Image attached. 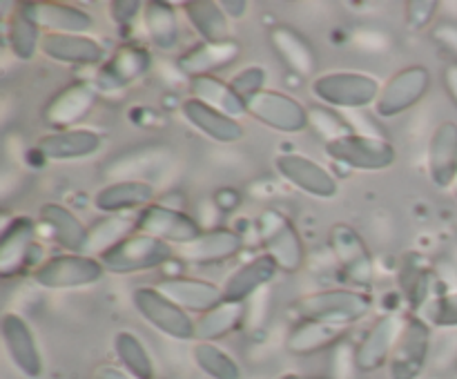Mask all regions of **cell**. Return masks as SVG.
<instances>
[{"label":"cell","mask_w":457,"mask_h":379,"mask_svg":"<svg viewBox=\"0 0 457 379\" xmlns=\"http://www.w3.org/2000/svg\"><path fill=\"white\" fill-rule=\"evenodd\" d=\"M373 308V301L366 292L353 288H330L311 292L293 303V310L299 319H320L328 324L351 325L364 319Z\"/></svg>","instance_id":"1"},{"label":"cell","mask_w":457,"mask_h":379,"mask_svg":"<svg viewBox=\"0 0 457 379\" xmlns=\"http://www.w3.org/2000/svg\"><path fill=\"white\" fill-rule=\"evenodd\" d=\"M382 92L378 78L361 71H326L312 78L311 94L337 110H364L375 105Z\"/></svg>","instance_id":"2"},{"label":"cell","mask_w":457,"mask_h":379,"mask_svg":"<svg viewBox=\"0 0 457 379\" xmlns=\"http://www.w3.org/2000/svg\"><path fill=\"white\" fill-rule=\"evenodd\" d=\"M174 257V248L156 236L132 232L120 243L101 254V263L105 272L112 275H134L165 266Z\"/></svg>","instance_id":"3"},{"label":"cell","mask_w":457,"mask_h":379,"mask_svg":"<svg viewBox=\"0 0 457 379\" xmlns=\"http://www.w3.org/2000/svg\"><path fill=\"white\" fill-rule=\"evenodd\" d=\"M105 268L101 259L92 254H54L34 268L31 279L45 290H74L92 285L103 279Z\"/></svg>","instance_id":"4"},{"label":"cell","mask_w":457,"mask_h":379,"mask_svg":"<svg viewBox=\"0 0 457 379\" xmlns=\"http://www.w3.org/2000/svg\"><path fill=\"white\" fill-rule=\"evenodd\" d=\"M132 303L137 308L138 315L163 333L165 337L177 339V342H190L195 339V325L196 321L187 310L165 297L156 285H143L132 292Z\"/></svg>","instance_id":"5"},{"label":"cell","mask_w":457,"mask_h":379,"mask_svg":"<svg viewBox=\"0 0 457 379\" xmlns=\"http://www.w3.org/2000/svg\"><path fill=\"white\" fill-rule=\"evenodd\" d=\"M257 230L263 250L281 272L293 275L303 266V257H306L303 241L286 214H281L279 210H266L259 214Z\"/></svg>","instance_id":"6"},{"label":"cell","mask_w":457,"mask_h":379,"mask_svg":"<svg viewBox=\"0 0 457 379\" xmlns=\"http://www.w3.org/2000/svg\"><path fill=\"white\" fill-rule=\"evenodd\" d=\"M324 147L326 154L333 161L346 168L364 169V172H379V169L391 168L397 161V150L391 141L360 132L324 143Z\"/></svg>","instance_id":"7"},{"label":"cell","mask_w":457,"mask_h":379,"mask_svg":"<svg viewBox=\"0 0 457 379\" xmlns=\"http://www.w3.org/2000/svg\"><path fill=\"white\" fill-rule=\"evenodd\" d=\"M245 114L262 125L284 134H299L311 128V111L297 101L277 89H263L245 101Z\"/></svg>","instance_id":"8"},{"label":"cell","mask_w":457,"mask_h":379,"mask_svg":"<svg viewBox=\"0 0 457 379\" xmlns=\"http://www.w3.org/2000/svg\"><path fill=\"white\" fill-rule=\"evenodd\" d=\"M431 325L422 317L413 315L406 319L397 346L388 361L391 379H420L431 357Z\"/></svg>","instance_id":"9"},{"label":"cell","mask_w":457,"mask_h":379,"mask_svg":"<svg viewBox=\"0 0 457 379\" xmlns=\"http://www.w3.org/2000/svg\"><path fill=\"white\" fill-rule=\"evenodd\" d=\"M431 89V71L422 65H411L393 74L382 85L375 111L382 119H395L404 111L413 110Z\"/></svg>","instance_id":"10"},{"label":"cell","mask_w":457,"mask_h":379,"mask_svg":"<svg viewBox=\"0 0 457 379\" xmlns=\"http://www.w3.org/2000/svg\"><path fill=\"white\" fill-rule=\"evenodd\" d=\"M328 243L344 276L357 288H369L375 279V261L360 232L346 223H337L330 230Z\"/></svg>","instance_id":"11"},{"label":"cell","mask_w":457,"mask_h":379,"mask_svg":"<svg viewBox=\"0 0 457 379\" xmlns=\"http://www.w3.org/2000/svg\"><path fill=\"white\" fill-rule=\"evenodd\" d=\"M0 337H3L4 350L18 373L25 375L27 379H38L43 375V355H40L34 330L27 324L25 317L18 312H4L0 319Z\"/></svg>","instance_id":"12"},{"label":"cell","mask_w":457,"mask_h":379,"mask_svg":"<svg viewBox=\"0 0 457 379\" xmlns=\"http://www.w3.org/2000/svg\"><path fill=\"white\" fill-rule=\"evenodd\" d=\"M137 232L156 236L170 245L179 243V248H181V245L195 241L204 230H201L199 221L183 210L170 208L163 203H152L137 217Z\"/></svg>","instance_id":"13"},{"label":"cell","mask_w":457,"mask_h":379,"mask_svg":"<svg viewBox=\"0 0 457 379\" xmlns=\"http://www.w3.org/2000/svg\"><path fill=\"white\" fill-rule=\"evenodd\" d=\"M96 101V85L87 83V80H74L49 98L43 110V119L49 128H54V132L74 129V125L80 123L94 110Z\"/></svg>","instance_id":"14"},{"label":"cell","mask_w":457,"mask_h":379,"mask_svg":"<svg viewBox=\"0 0 457 379\" xmlns=\"http://www.w3.org/2000/svg\"><path fill=\"white\" fill-rule=\"evenodd\" d=\"M406 319H402L395 312L382 315L357 343V368L360 373H373L382 366H388L393 350L397 346Z\"/></svg>","instance_id":"15"},{"label":"cell","mask_w":457,"mask_h":379,"mask_svg":"<svg viewBox=\"0 0 457 379\" xmlns=\"http://www.w3.org/2000/svg\"><path fill=\"white\" fill-rule=\"evenodd\" d=\"M275 169L284 181L317 199H333L337 194V178L312 159L303 154H279L275 159Z\"/></svg>","instance_id":"16"},{"label":"cell","mask_w":457,"mask_h":379,"mask_svg":"<svg viewBox=\"0 0 457 379\" xmlns=\"http://www.w3.org/2000/svg\"><path fill=\"white\" fill-rule=\"evenodd\" d=\"M152 67V56L141 45H123L114 52V56L107 58L96 74V89L103 92H116L141 76H145Z\"/></svg>","instance_id":"17"},{"label":"cell","mask_w":457,"mask_h":379,"mask_svg":"<svg viewBox=\"0 0 457 379\" xmlns=\"http://www.w3.org/2000/svg\"><path fill=\"white\" fill-rule=\"evenodd\" d=\"M22 13L38 25L43 34H87L94 27L89 12L67 3H22Z\"/></svg>","instance_id":"18"},{"label":"cell","mask_w":457,"mask_h":379,"mask_svg":"<svg viewBox=\"0 0 457 379\" xmlns=\"http://www.w3.org/2000/svg\"><path fill=\"white\" fill-rule=\"evenodd\" d=\"M156 288L172 299L177 306L187 310L190 315H204L223 301V288L212 281L196 279V276H165L156 284Z\"/></svg>","instance_id":"19"},{"label":"cell","mask_w":457,"mask_h":379,"mask_svg":"<svg viewBox=\"0 0 457 379\" xmlns=\"http://www.w3.org/2000/svg\"><path fill=\"white\" fill-rule=\"evenodd\" d=\"M36 250V221L31 217H13L0 236V276L18 275L31 263Z\"/></svg>","instance_id":"20"},{"label":"cell","mask_w":457,"mask_h":379,"mask_svg":"<svg viewBox=\"0 0 457 379\" xmlns=\"http://www.w3.org/2000/svg\"><path fill=\"white\" fill-rule=\"evenodd\" d=\"M40 54L65 65H103L105 47L89 34H45Z\"/></svg>","instance_id":"21"},{"label":"cell","mask_w":457,"mask_h":379,"mask_svg":"<svg viewBox=\"0 0 457 379\" xmlns=\"http://www.w3.org/2000/svg\"><path fill=\"white\" fill-rule=\"evenodd\" d=\"M38 218L65 252L87 254L89 227L67 205L43 203L38 210Z\"/></svg>","instance_id":"22"},{"label":"cell","mask_w":457,"mask_h":379,"mask_svg":"<svg viewBox=\"0 0 457 379\" xmlns=\"http://www.w3.org/2000/svg\"><path fill=\"white\" fill-rule=\"evenodd\" d=\"M154 203V187L143 178H119L107 183L94 196L96 210L105 214H123L132 210H145Z\"/></svg>","instance_id":"23"},{"label":"cell","mask_w":457,"mask_h":379,"mask_svg":"<svg viewBox=\"0 0 457 379\" xmlns=\"http://www.w3.org/2000/svg\"><path fill=\"white\" fill-rule=\"evenodd\" d=\"M277 272H279L277 263L272 261L268 254H262V257L253 259V261L237 268V270L228 276L226 284L221 285L223 299L235 303H248L250 299L257 297L259 292H263V290L272 284Z\"/></svg>","instance_id":"24"},{"label":"cell","mask_w":457,"mask_h":379,"mask_svg":"<svg viewBox=\"0 0 457 379\" xmlns=\"http://www.w3.org/2000/svg\"><path fill=\"white\" fill-rule=\"evenodd\" d=\"M181 114L187 123L195 129H199L201 134H205L208 138L217 143H237L244 138L245 129L232 116L223 114V111L214 110L208 103L199 101V98H186L181 103Z\"/></svg>","instance_id":"25"},{"label":"cell","mask_w":457,"mask_h":379,"mask_svg":"<svg viewBox=\"0 0 457 379\" xmlns=\"http://www.w3.org/2000/svg\"><path fill=\"white\" fill-rule=\"evenodd\" d=\"M244 248V239L232 227H212L204 230L195 241L181 245L179 254L192 263H221L237 257Z\"/></svg>","instance_id":"26"},{"label":"cell","mask_w":457,"mask_h":379,"mask_svg":"<svg viewBox=\"0 0 457 379\" xmlns=\"http://www.w3.org/2000/svg\"><path fill=\"white\" fill-rule=\"evenodd\" d=\"M241 45L237 40H221V43H199L179 56L177 65L190 78L196 76H214V71L232 65L239 58Z\"/></svg>","instance_id":"27"},{"label":"cell","mask_w":457,"mask_h":379,"mask_svg":"<svg viewBox=\"0 0 457 379\" xmlns=\"http://www.w3.org/2000/svg\"><path fill=\"white\" fill-rule=\"evenodd\" d=\"M428 177L437 187H453L457 177V123L437 125L428 143Z\"/></svg>","instance_id":"28"},{"label":"cell","mask_w":457,"mask_h":379,"mask_svg":"<svg viewBox=\"0 0 457 379\" xmlns=\"http://www.w3.org/2000/svg\"><path fill=\"white\" fill-rule=\"evenodd\" d=\"M36 147L47 161L85 159L101 150V134L94 129H61L45 134Z\"/></svg>","instance_id":"29"},{"label":"cell","mask_w":457,"mask_h":379,"mask_svg":"<svg viewBox=\"0 0 457 379\" xmlns=\"http://www.w3.org/2000/svg\"><path fill=\"white\" fill-rule=\"evenodd\" d=\"M348 325L328 324L320 319H299L286 339V348L293 355H312V352L335 348L346 339Z\"/></svg>","instance_id":"30"},{"label":"cell","mask_w":457,"mask_h":379,"mask_svg":"<svg viewBox=\"0 0 457 379\" xmlns=\"http://www.w3.org/2000/svg\"><path fill=\"white\" fill-rule=\"evenodd\" d=\"M268 38H270V45L277 52V56L286 62L290 71L303 76V78L315 74L317 54L312 45L297 29L288 25H277L272 27Z\"/></svg>","instance_id":"31"},{"label":"cell","mask_w":457,"mask_h":379,"mask_svg":"<svg viewBox=\"0 0 457 379\" xmlns=\"http://www.w3.org/2000/svg\"><path fill=\"white\" fill-rule=\"evenodd\" d=\"M143 27H145L147 38L161 52H172L181 43V27L174 7L163 0H150L143 7Z\"/></svg>","instance_id":"32"},{"label":"cell","mask_w":457,"mask_h":379,"mask_svg":"<svg viewBox=\"0 0 457 379\" xmlns=\"http://www.w3.org/2000/svg\"><path fill=\"white\" fill-rule=\"evenodd\" d=\"M183 13H186L192 29L204 38V43L230 40V18L223 12L221 3L192 0V3H183Z\"/></svg>","instance_id":"33"},{"label":"cell","mask_w":457,"mask_h":379,"mask_svg":"<svg viewBox=\"0 0 457 379\" xmlns=\"http://www.w3.org/2000/svg\"><path fill=\"white\" fill-rule=\"evenodd\" d=\"M244 321H245V303H235L223 299V301L219 303V306H214L212 310L199 315V319H196V325H195V339L196 342L217 343L219 339L230 334L232 330L241 328Z\"/></svg>","instance_id":"34"},{"label":"cell","mask_w":457,"mask_h":379,"mask_svg":"<svg viewBox=\"0 0 457 379\" xmlns=\"http://www.w3.org/2000/svg\"><path fill=\"white\" fill-rule=\"evenodd\" d=\"M190 94L192 98L208 103L214 110L223 111V114L239 119L245 114V101L230 87V83L217 78V76H196L190 78Z\"/></svg>","instance_id":"35"},{"label":"cell","mask_w":457,"mask_h":379,"mask_svg":"<svg viewBox=\"0 0 457 379\" xmlns=\"http://www.w3.org/2000/svg\"><path fill=\"white\" fill-rule=\"evenodd\" d=\"M114 355L123 370L137 379H156V366L145 343L129 330H120L114 337Z\"/></svg>","instance_id":"36"},{"label":"cell","mask_w":457,"mask_h":379,"mask_svg":"<svg viewBox=\"0 0 457 379\" xmlns=\"http://www.w3.org/2000/svg\"><path fill=\"white\" fill-rule=\"evenodd\" d=\"M192 359L196 368L210 379H241V366L230 352L212 342H196L192 348Z\"/></svg>","instance_id":"37"},{"label":"cell","mask_w":457,"mask_h":379,"mask_svg":"<svg viewBox=\"0 0 457 379\" xmlns=\"http://www.w3.org/2000/svg\"><path fill=\"white\" fill-rule=\"evenodd\" d=\"M137 232V221L125 218L123 214H107L105 218L89 226V241H87V254H105L107 250L114 248L116 243Z\"/></svg>","instance_id":"38"},{"label":"cell","mask_w":457,"mask_h":379,"mask_svg":"<svg viewBox=\"0 0 457 379\" xmlns=\"http://www.w3.org/2000/svg\"><path fill=\"white\" fill-rule=\"evenodd\" d=\"M43 36L45 34L38 29V25L31 22L21 9L12 13L7 22V45L18 61H31L36 52H40Z\"/></svg>","instance_id":"39"},{"label":"cell","mask_w":457,"mask_h":379,"mask_svg":"<svg viewBox=\"0 0 457 379\" xmlns=\"http://www.w3.org/2000/svg\"><path fill=\"white\" fill-rule=\"evenodd\" d=\"M400 284L411 308H422L428 299V292H431L433 272L428 270V266H424L422 259L413 254L404 261V268L400 272Z\"/></svg>","instance_id":"40"},{"label":"cell","mask_w":457,"mask_h":379,"mask_svg":"<svg viewBox=\"0 0 457 379\" xmlns=\"http://www.w3.org/2000/svg\"><path fill=\"white\" fill-rule=\"evenodd\" d=\"M311 111V125H315L317 132L324 134L326 143L335 141V138H342L353 134L355 129L351 128L348 120H344L342 116L335 114V111L324 110V107H315V110H308Z\"/></svg>","instance_id":"41"},{"label":"cell","mask_w":457,"mask_h":379,"mask_svg":"<svg viewBox=\"0 0 457 379\" xmlns=\"http://www.w3.org/2000/svg\"><path fill=\"white\" fill-rule=\"evenodd\" d=\"M330 379H353L357 368V346L351 342H339L337 346L330 348Z\"/></svg>","instance_id":"42"},{"label":"cell","mask_w":457,"mask_h":379,"mask_svg":"<svg viewBox=\"0 0 457 379\" xmlns=\"http://www.w3.org/2000/svg\"><path fill=\"white\" fill-rule=\"evenodd\" d=\"M266 78H268L266 70H263V67L253 65V67H245V70H241L239 74L232 76L230 87L235 89L244 101H248V98L257 96L259 92L266 89L263 87V85H266Z\"/></svg>","instance_id":"43"},{"label":"cell","mask_w":457,"mask_h":379,"mask_svg":"<svg viewBox=\"0 0 457 379\" xmlns=\"http://www.w3.org/2000/svg\"><path fill=\"white\" fill-rule=\"evenodd\" d=\"M428 319L437 328H457V290L440 294L428 308Z\"/></svg>","instance_id":"44"},{"label":"cell","mask_w":457,"mask_h":379,"mask_svg":"<svg viewBox=\"0 0 457 379\" xmlns=\"http://www.w3.org/2000/svg\"><path fill=\"white\" fill-rule=\"evenodd\" d=\"M437 13L436 0H413L406 4V25L415 31H422L431 25Z\"/></svg>","instance_id":"45"},{"label":"cell","mask_w":457,"mask_h":379,"mask_svg":"<svg viewBox=\"0 0 457 379\" xmlns=\"http://www.w3.org/2000/svg\"><path fill=\"white\" fill-rule=\"evenodd\" d=\"M145 4L138 3V0H114L110 4V16L114 18V22H119L120 27H128L138 13H143Z\"/></svg>","instance_id":"46"},{"label":"cell","mask_w":457,"mask_h":379,"mask_svg":"<svg viewBox=\"0 0 457 379\" xmlns=\"http://www.w3.org/2000/svg\"><path fill=\"white\" fill-rule=\"evenodd\" d=\"M431 36L436 43H440L442 47L449 49L451 54H455L457 56V25L455 22H442V25H437L436 29H433Z\"/></svg>","instance_id":"47"},{"label":"cell","mask_w":457,"mask_h":379,"mask_svg":"<svg viewBox=\"0 0 457 379\" xmlns=\"http://www.w3.org/2000/svg\"><path fill=\"white\" fill-rule=\"evenodd\" d=\"M212 203L217 205L221 212H232V210L239 208L241 203V194L235 190V187H221V190L214 192Z\"/></svg>","instance_id":"48"},{"label":"cell","mask_w":457,"mask_h":379,"mask_svg":"<svg viewBox=\"0 0 457 379\" xmlns=\"http://www.w3.org/2000/svg\"><path fill=\"white\" fill-rule=\"evenodd\" d=\"M94 379H137V377H132V375H129L128 370L120 368V366L105 364V366H98L96 373H94Z\"/></svg>","instance_id":"49"},{"label":"cell","mask_w":457,"mask_h":379,"mask_svg":"<svg viewBox=\"0 0 457 379\" xmlns=\"http://www.w3.org/2000/svg\"><path fill=\"white\" fill-rule=\"evenodd\" d=\"M442 80H445V89L449 92L451 101L457 105V62H451L446 65L445 74H442Z\"/></svg>","instance_id":"50"},{"label":"cell","mask_w":457,"mask_h":379,"mask_svg":"<svg viewBox=\"0 0 457 379\" xmlns=\"http://www.w3.org/2000/svg\"><path fill=\"white\" fill-rule=\"evenodd\" d=\"M221 7L228 13V18H244L245 12H248L245 0H226V3H221Z\"/></svg>","instance_id":"51"},{"label":"cell","mask_w":457,"mask_h":379,"mask_svg":"<svg viewBox=\"0 0 457 379\" xmlns=\"http://www.w3.org/2000/svg\"><path fill=\"white\" fill-rule=\"evenodd\" d=\"M279 379H303V377H299L297 373H286V375H281Z\"/></svg>","instance_id":"52"},{"label":"cell","mask_w":457,"mask_h":379,"mask_svg":"<svg viewBox=\"0 0 457 379\" xmlns=\"http://www.w3.org/2000/svg\"><path fill=\"white\" fill-rule=\"evenodd\" d=\"M453 194H455V199H457V177H455V183H453Z\"/></svg>","instance_id":"53"}]
</instances>
